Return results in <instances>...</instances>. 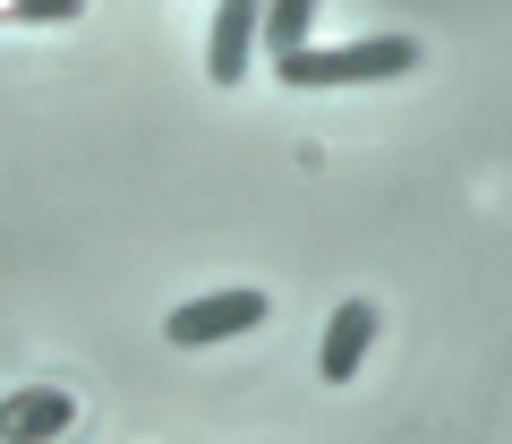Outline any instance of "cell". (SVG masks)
I'll return each instance as SVG.
<instances>
[{
    "instance_id": "obj_1",
    "label": "cell",
    "mask_w": 512,
    "mask_h": 444,
    "mask_svg": "<svg viewBox=\"0 0 512 444\" xmlns=\"http://www.w3.org/2000/svg\"><path fill=\"white\" fill-rule=\"evenodd\" d=\"M419 43L410 35H367V43H308V52L274 60L282 86H393V77L419 69Z\"/></svg>"
},
{
    "instance_id": "obj_2",
    "label": "cell",
    "mask_w": 512,
    "mask_h": 444,
    "mask_svg": "<svg viewBox=\"0 0 512 444\" xmlns=\"http://www.w3.org/2000/svg\"><path fill=\"white\" fill-rule=\"evenodd\" d=\"M274 316V299L265 291H214V299H188V308L163 316V342H180V351H205V342H231V333H256Z\"/></svg>"
},
{
    "instance_id": "obj_3",
    "label": "cell",
    "mask_w": 512,
    "mask_h": 444,
    "mask_svg": "<svg viewBox=\"0 0 512 444\" xmlns=\"http://www.w3.org/2000/svg\"><path fill=\"white\" fill-rule=\"evenodd\" d=\"M77 427V402L60 385H18L0 402V444H60Z\"/></svg>"
},
{
    "instance_id": "obj_4",
    "label": "cell",
    "mask_w": 512,
    "mask_h": 444,
    "mask_svg": "<svg viewBox=\"0 0 512 444\" xmlns=\"http://www.w3.org/2000/svg\"><path fill=\"white\" fill-rule=\"evenodd\" d=\"M256 35H265V9L222 0V9H214V35H205V77H214V86H239V77H248Z\"/></svg>"
},
{
    "instance_id": "obj_5",
    "label": "cell",
    "mask_w": 512,
    "mask_h": 444,
    "mask_svg": "<svg viewBox=\"0 0 512 444\" xmlns=\"http://www.w3.org/2000/svg\"><path fill=\"white\" fill-rule=\"evenodd\" d=\"M367 342H376V308H367V299H342L333 325H325V351H316V376H325V385H350L359 359H367Z\"/></svg>"
},
{
    "instance_id": "obj_6",
    "label": "cell",
    "mask_w": 512,
    "mask_h": 444,
    "mask_svg": "<svg viewBox=\"0 0 512 444\" xmlns=\"http://www.w3.org/2000/svg\"><path fill=\"white\" fill-rule=\"evenodd\" d=\"M308 35H316V9H308V0H282V9H265V43H274V60L308 52Z\"/></svg>"
}]
</instances>
